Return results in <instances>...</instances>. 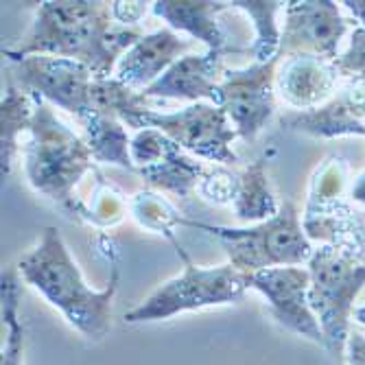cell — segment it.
Returning a JSON list of instances; mask_svg holds the SVG:
<instances>
[{"label": "cell", "instance_id": "6da1fadb", "mask_svg": "<svg viewBox=\"0 0 365 365\" xmlns=\"http://www.w3.org/2000/svg\"><path fill=\"white\" fill-rule=\"evenodd\" d=\"M145 31L114 24L112 3L98 0H46L40 3L29 31L3 55H55L81 61L94 79H110L120 57Z\"/></svg>", "mask_w": 365, "mask_h": 365}, {"label": "cell", "instance_id": "7a4b0ae2", "mask_svg": "<svg viewBox=\"0 0 365 365\" xmlns=\"http://www.w3.org/2000/svg\"><path fill=\"white\" fill-rule=\"evenodd\" d=\"M18 272L26 284L40 291L51 307L59 309L86 339H103L112 328V302L118 291V267L112 269L106 289L86 284L77 262L66 247L59 230L48 225L40 243L20 258Z\"/></svg>", "mask_w": 365, "mask_h": 365}, {"label": "cell", "instance_id": "3957f363", "mask_svg": "<svg viewBox=\"0 0 365 365\" xmlns=\"http://www.w3.org/2000/svg\"><path fill=\"white\" fill-rule=\"evenodd\" d=\"M36 98V116L24 145V173L33 190L48 197L73 221L81 223L83 204L77 197V184L96 173L94 155L86 140L66 125L53 108Z\"/></svg>", "mask_w": 365, "mask_h": 365}, {"label": "cell", "instance_id": "277c9868", "mask_svg": "<svg viewBox=\"0 0 365 365\" xmlns=\"http://www.w3.org/2000/svg\"><path fill=\"white\" fill-rule=\"evenodd\" d=\"M182 225L217 237L225 247L230 264L243 274L272 267H300L315 252L293 202H282L276 217L250 227H221L190 219H184Z\"/></svg>", "mask_w": 365, "mask_h": 365}, {"label": "cell", "instance_id": "5b68a950", "mask_svg": "<svg viewBox=\"0 0 365 365\" xmlns=\"http://www.w3.org/2000/svg\"><path fill=\"white\" fill-rule=\"evenodd\" d=\"M307 264L311 274L309 304L322 326L324 348L341 359L352 333L354 302L365 289V260L333 245H319Z\"/></svg>", "mask_w": 365, "mask_h": 365}, {"label": "cell", "instance_id": "8992f818", "mask_svg": "<svg viewBox=\"0 0 365 365\" xmlns=\"http://www.w3.org/2000/svg\"><path fill=\"white\" fill-rule=\"evenodd\" d=\"M186 267L178 278L160 284L149 297L125 315L127 324L162 322L186 311L208 307L239 304L250 289V274L239 272L230 262L219 267H199L192 264L184 250H178Z\"/></svg>", "mask_w": 365, "mask_h": 365}, {"label": "cell", "instance_id": "52a82bcc", "mask_svg": "<svg viewBox=\"0 0 365 365\" xmlns=\"http://www.w3.org/2000/svg\"><path fill=\"white\" fill-rule=\"evenodd\" d=\"M348 186V162L328 155L315 169L302 225L311 243L339 247L365 260V219L363 210L352 208Z\"/></svg>", "mask_w": 365, "mask_h": 365}, {"label": "cell", "instance_id": "ba28073f", "mask_svg": "<svg viewBox=\"0 0 365 365\" xmlns=\"http://www.w3.org/2000/svg\"><path fill=\"white\" fill-rule=\"evenodd\" d=\"M5 57L11 61V75L18 88L71 112L77 120H83L90 114V90L94 75L88 66L55 55Z\"/></svg>", "mask_w": 365, "mask_h": 365}, {"label": "cell", "instance_id": "9c48e42d", "mask_svg": "<svg viewBox=\"0 0 365 365\" xmlns=\"http://www.w3.org/2000/svg\"><path fill=\"white\" fill-rule=\"evenodd\" d=\"M160 129L184 151L195 153L217 164H237L239 155L232 149V143L239 136L232 127L223 108L212 103H192L180 112L162 114L147 110L140 118V129Z\"/></svg>", "mask_w": 365, "mask_h": 365}, {"label": "cell", "instance_id": "30bf717a", "mask_svg": "<svg viewBox=\"0 0 365 365\" xmlns=\"http://www.w3.org/2000/svg\"><path fill=\"white\" fill-rule=\"evenodd\" d=\"M280 59L274 57L245 68H225L219 83V108L235 125L239 138L254 140L267 127L276 112V71Z\"/></svg>", "mask_w": 365, "mask_h": 365}, {"label": "cell", "instance_id": "8fae6325", "mask_svg": "<svg viewBox=\"0 0 365 365\" xmlns=\"http://www.w3.org/2000/svg\"><path fill=\"white\" fill-rule=\"evenodd\" d=\"M350 22L352 20L341 14V7L330 0L287 3L278 59L282 61L293 55H319L335 61Z\"/></svg>", "mask_w": 365, "mask_h": 365}, {"label": "cell", "instance_id": "7c38bea8", "mask_svg": "<svg viewBox=\"0 0 365 365\" xmlns=\"http://www.w3.org/2000/svg\"><path fill=\"white\" fill-rule=\"evenodd\" d=\"M250 289H256L267 300L280 326L317 346H326L322 326L309 304L311 274L307 267H272L250 274Z\"/></svg>", "mask_w": 365, "mask_h": 365}, {"label": "cell", "instance_id": "4fadbf2b", "mask_svg": "<svg viewBox=\"0 0 365 365\" xmlns=\"http://www.w3.org/2000/svg\"><path fill=\"white\" fill-rule=\"evenodd\" d=\"M280 125L313 138L365 136V79H346L328 103L309 112H289Z\"/></svg>", "mask_w": 365, "mask_h": 365}, {"label": "cell", "instance_id": "5bb4252c", "mask_svg": "<svg viewBox=\"0 0 365 365\" xmlns=\"http://www.w3.org/2000/svg\"><path fill=\"white\" fill-rule=\"evenodd\" d=\"M341 75L333 59L293 55L278 63L276 90L293 112H309L328 103L339 90Z\"/></svg>", "mask_w": 365, "mask_h": 365}, {"label": "cell", "instance_id": "9a60e30c", "mask_svg": "<svg viewBox=\"0 0 365 365\" xmlns=\"http://www.w3.org/2000/svg\"><path fill=\"white\" fill-rule=\"evenodd\" d=\"M195 46V40L178 36L173 29H158L145 33L116 63L114 79H118L131 90L143 92Z\"/></svg>", "mask_w": 365, "mask_h": 365}, {"label": "cell", "instance_id": "2e32d148", "mask_svg": "<svg viewBox=\"0 0 365 365\" xmlns=\"http://www.w3.org/2000/svg\"><path fill=\"white\" fill-rule=\"evenodd\" d=\"M223 59L225 55L215 51L188 53L155 83L143 90V94L147 98H180V101H208L219 106V83L225 71Z\"/></svg>", "mask_w": 365, "mask_h": 365}, {"label": "cell", "instance_id": "e0dca14e", "mask_svg": "<svg viewBox=\"0 0 365 365\" xmlns=\"http://www.w3.org/2000/svg\"><path fill=\"white\" fill-rule=\"evenodd\" d=\"M230 9V3H208V0H158L151 3L153 16L162 18L173 31H184L190 40L206 44V51L221 55L239 53L227 42L225 31L217 22L221 11Z\"/></svg>", "mask_w": 365, "mask_h": 365}, {"label": "cell", "instance_id": "ac0fdd59", "mask_svg": "<svg viewBox=\"0 0 365 365\" xmlns=\"http://www.w3.org/2000/svg\"><path fill=\"white\" fill-rule=\"evenodd\" d=\"M36 116V98L16 83H9L0 101V164L3 178L11 173L18 155V138L31 131Z\"/></svg>", "mask_w": 365, "mask_h": 365}, {"label": "cell", "instance_id": "d6986e66", "mask_svg": "<svg viewBox=\"0 0 365 365\" xmlns=\"http://www.w3.org/2000/svg\"><path fill=\"white\" fill-rule=\"evenodd\" d=\"M83 140L90 147L96 162L116 164L120 169L136 171V164L131 160V138L127 136V125L118 118L106 114H88L83 120Z\"/></svg>", "mask_w": 365, "mask_h": 365}, {"label": "cell", "instance_id": "ffe728a7", "mask_svg": "<svg viewBox=\"0 0 365 365\" xmlns=\"http://www.w3.org/2000/svg\"><path fill=\"white\" fill-rule=\"evenodd\" d=\"M151 98H147L143 92H136L120 83L118 79H94L90 90V114H106L112 118H118L123 125L140 131V118L147 110H153L149 106Z\"/></svg>", "mask_w": 365, "mask_h": 365}, {"label": "cell", "instance_id": "44dd1931", "mask_svg": "<svg viewBox=\"0 0 365 365\" xmlns=\"http://www.w3.org/2000/svg\"><path fill=\"white\" fill-rule=\"evenodd\" d=\"M232 208L243 223H262L278 215L280 204L272 190L262 160L252 162L239 173V188Z\"/></svg>", "mask_w": 365, "mask_h": 365}, {"label": "cell", "instance_id": "7402d4cb", "mask_svg": "<svg viewBox=\"0 0 365 365\" xmlns=\"http://www.w3.org/2000/svg\"><path fill=\"white\" fill-rule=\"evenodd\" d=\"M138 173L151 188L173 192L178 197H188L202 184L208 169L197 160H192L190 155H186L182 147H178L164 160L151 164V167L138 169Z\"/></svg>", "mask_w": 365, "mask_h": 365}, {"label": "cell", "instance_id": "603a6c76", "mask_svg": "<svg viewBox=\"0 0 365 365\" xmlns=\"http://www.w3.org/2000/svg\"><path fill=\"white\" fill-rule=\"evenodd\" d=\"M282 5L284 3H276V0H235V3H230L232 9L245 11L247 18L254 22L256 40L247 48V53L254 57L256 63L278 57L282 31L278 29L276 14L282 9Z\"/></svg>", "mask_w": 365, "mask_h": 365}, {"label": "cell", "instance_id": "cb8c5ba5", "mask_svg": "<svg viewBox=\"0 0 365 365\" xmlns=\"http://www.w3.org/2000/svg\"><path fill=\"white\" fill-rule=\"evenodd\" d=\"M3 326L5 344L0 365H24V324L20 319V287L11 272L3 274Z\"/></svg>", "mask_w": 365, "mask_h": 365}, {"label": "cell", "instance_id": "d4e9b609", "mask_svg": "<svg viewBox=\"0 0 365 365\" xmlns=\"http://www.w3.org/2000/svg\"><path fill=\"white\" fill-rule=\"evenodd\" d=\"M129 210L140 227H147L151 232H158V235H164L175 245V250L182 247L173 237V230L178 225H182L184 219L178 215V210L162 195H158L155 190H140L129 199Z\"/></svg>", "mask_w": 365, "mask_h": 365}, {"label": "cell", "instance_id": "484cf974", "mask_svg": "<svg viewBox=\"0 0 365 365\" xmlns=\"http://www.w3.org/2000/svg\"><path fill=\"white\" fill-rule=\"evenodd\" d=\"M125 206L129 204L123 199V192L110 182H106L101 173H96V186L92 188V202L83 204L81 223L96 225V227H112L123 219Z\"/></svg>", "mask_w": 365, "mask_h": 365}, {"label": "cell", "instance_id": "4316f807", "mask_svg": "<svg viewBox=\"0 0 365 365\" xmlns=\"http://www.w3.org/2000/svg\"><path fill=\"white\" fill-rule=\"evenodd\" d=\"M180 145L173 143L167 134H162L160 129H153V127H147V129H140L136 131V136L131 138V160L136 164V171L138 169H145V167H151V164L164 160L169 153H173Z\"/></svg>", "mask_w": 365, "mask_h": 365}, {"label": "cell", "instance_id": "83f0119b", "mask_svg": "<svg viewBox=\"0 0 365 365\" xmlns=\"http://www.w3.org/2000/svg\"><path fill=\"white\" fill-rule=\"evenodd\" d=\"M237 188H239V173H232L223 167H212L208 169L202 184L197 186V192L202 195L204 202L212 206H223L235 202Z\"/></svg>", "mask_w": 365, "mask_h": 365}, {"label": "cell", "instance_id": "f1b7e54d", "mask_svg": "<svg viewBox=\"0 0 365 365\" xmlns=\"http://www.w3.org/2000/svg\"><path fill=\"white\" fill-rule=\"evenodd\" d=\"M341 79H365V29L356 26L350 33L348 48L335 59Z\"/></svg>", "mask_w": 365, "mask_h": 365}, {"label": "cell", "instance_id": "f546056e", "mask_svg": "<svg viewBox=\"0 0 365 365\" xmlns=\"http://www.w3.org/2000/svg\"><path fill=\"white\" fill-rule=\"evenodd\" d=\"M149 11V3H112V16L116 20V24L123 26H138V22L147 16Z\"/></svg>", "mask_w": 365, "mask_h": 365}, {"label": "cell", "instance_id": "4dcf8cb0", "mask_svg": "<svg viewBox=\"0 0 365 365\" xmlns=\"http://www.w3.org/2000/svg\"><path fill=\"white\" fill-rule=\"evenodd\" d=\"M346 361L348 365H365V335L350 333L346 346Z\"/></svg>", "mask_w": 365, "mask_h": 365}, {"label": "cell", "instance_id": "1f68e13d", "mask_svg": "<svg viewBox=\"0 0 365 365\" xmlns=\"http://www.w3.org/2000/svg\"><path fill=\"white\" fill-rule=\"evenodd\" d=\"M341 7L359 22V26L365 29V0H346V3H341Z\"/></svg>", "mask_w": 365, "mask_h": 365}, {"label": "cell", "instance_id": "d6a6232c", "mask_svg": "<svg viewBox=\"0 0 365 365\" xmlns=\"http://www.w3.org/2000/svg\"><path fill=\"white\" fill-rule=\"evenodd\" d=\"M350 199H352L354 204L365 208V171L354 180V184L350 188Z\"/></svg>", "mask_w": 365, "mask_h": 365}, {"label": "cell", "instance_id": "836d02e7", "mask_svg": "<svg viewBox=\"0 0 365 365\" xmlns=\"http://www.w3.org/2000/svg\"><path fill=\"white\" fill-rule=\"evenodd\" d=\"M352 319L365 328V302H363L361 307H356V309H354V315H352Z\"/></svg>", "mask_w": 365, "mask_h": 365}, {"label": "cell", "instance_id": "e575fe53", "mask_svg": "<svg viewBox=\"0 0 365 365\" xmlns=\"http://www.w3.org/2000/svg\"><path fill=\"white\" fill-rule=\"evenodd\" d=\"M363 219H365V210H363Z\"/></svg>", "mask_w": 365, "mask_h": 365}]
</instances>
